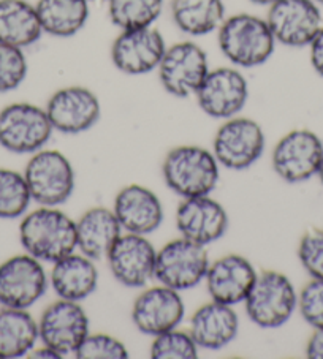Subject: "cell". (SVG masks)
I'll return each instance as SVG.
<instances>
[{
    "label": "cell",
    "mask_w": 323,
    "mask_h": 359,
    "mask_svg": "<svg viewBox=\"0 0 323 359\" xmlns=\"http://www.w3.org/2000/svg\"><path fill=\"white\" fill-rule=\"evenodd\" d=\"M20 243L41 263H55L77 250V222L58 208L41 206L24 214Z\"/></svg>",
    "instance_id": "obj_1"
},
{
    "label": "cell",
    "mask_w": 323,
    "mask_h": 359,
    "mask_svg": "<svg viewBox=\"0 0 323 359\" xmlns=\"http://www.w3.org/2000/svg\"><path fill=\"white\" fill-rule=\"evenodd\" d=\"M219 49L236 68H256L275 54L277 41L265 18L238 13L223 20L217 29Z\"/></svg>",
    "instance_id": "obj_2"
},
{
    "label": "cell",
    "mask_w": 323,
    "mask_h": 359,
    "mask_svg": "<svg viewBox=\"0 0 323 359\" xmlns=\"http://www.w3.org/2000/svg\"><path fill=\"white\" fill-rule=\"evenodd\" d=\"M219 162L202 146H178L165 156L162 175L181 198L211 195L219 182Z\"/></svg>",
    "instance_id": "obj_3"
},
{
    "label": "cell",
    "mask_w": 323,
    "mask_h": 359,
    "mask_svg": "<svg viewBox=\"0 0 323 359\" xmlns=\"http://www.w3.org/2000/svg\"><path fill=\"white\" fill-rule=\"evenodd\" d=\"M247 317L263 330L284 326L298 309V293L290 278L279 271H263L244 299Z\"/></svg>",
    "instance_id": "obj_4"
},
{
    "label": "cell",
    "mask_w": 323,
    "mask_h": 359,
    "mask_svg": "<svg viewBox=\"0 0 323 359\" xmlns=\"http://www.w3.org/2000/svg\"><path fill=\"white\" fill-rule=\"evenodd\" d=\"M45 108L16 102L0 109V146L11 154H35L45 149L53 136Z\"/></svg>",
    "instance_id": "obj_5"
},
{
    "label": "cell",
    "mask_w": 323,
    "mask_h": 359,
    "mask_svg": "<svg viewBox=\"0 0 323 359\" xmlns=\"http://www.w3.org/2000/svg\"><path fill=\"white\" fill-rule=\"evenodd\" d=\"M32 200L40 206L58 208L74 191V170L64 154L41 149L32 154L24 170Z\"/></svg>",
    "instance_id": "obj_6"
},
{
    "label": "cell",
    "mask_w": 323,
    "mask_h": 359,
    "mask_svg": "<svg viewBox=\"0 0 323 359\" xmlns=\"http://www.w3.org/2000/svg\"><path fill=\"white\" fill-rule=\"evenodd\" d=\"M209 268V257L204 245L185 238L173 239L157 250L154 277L160 285L176 292L195 288L200 285Z\"/></svg>",
    "instance_id": "obj_7"
},
{
    "label": "cell",
    "mask_w": 323,
    "mask_h": 359,
    "mask_svg": "<svg viewBox=\"0 0 323 359\" xmlns=\"http://www.w3.org/2000/svg\"><path fill=\"white\" fill-rule=\"evenodd\" d=\"M265 132L260 123L249 117H230L217 128L213 154L219 165L227 170L242 171L251 168L263 156Z\"/></svg>",
    "instance_id": "obj_8"
},
{
    "label": "cell",
    "mask_w": 323,
    "mask_h": 359,
    "mask_svg": "<svg viewBox=\"0 0 323 359\" xmlns=\"http://www.w3.org/2000/svg\"><path fill=\"white\" fill-rule=\"evenodd\" d=\"M157 70L162 88L173 97L187 98L197 94L211 68L206 51L185 40L166 46Z\"/></svg>",
    "instance_id": "obj_9"
},
{
    "label": "cell",
    "mask_w": 323,
    "mask_h": 359,
    "mask_svg": "<svg viewBox=\"0 0 323 359\" xmlns=\"http://www.w3.org/2000/svg\"><path fill=\"white\" fill-rule=\"evenodd\" d=\"M49 278L40 259L29 253L15 255L0 263V304L11 309H29L48 290Z\"/></svg>",
    "instance_id": "obj_10"
},
{
    "label": "cell",
    "mask_w": 323,
    "mask_h": 359,
    "mask_svg": "<svg viewBox=\"0 0 323 359\" xmlns=\"http://www.w3.org/2000/svg\"><path fill=\"white\" fill-rule=\"evenodd\" d=\"M323 158L320 136L306 128L284 135L272 151V170L282 181L300 184L317 176Z\"/></svg>",
    "instance_id": "obj_11"
},
{
    "label": "cell",
    "mask_w": 323,
    "mask_h": 359,
    "mask_svg": "<svg viewBox=\"0 0 323 359\" xmlns=\"http://www.w3.org/2000/svg\"><path fill=\"white\" fill-rule=\"evenodd\" d=\"M265 20L276 41L289 48L309 46L323 26L320 5L314 0H277Z\"/></svg>",
    "instance_id": "obj_12"
},
{
    "label": "cell",
    "mask_w": 323,
    "mask_h": 359,
    "mask_svg": "<svg viewBox=\"0 0 323 359\" xmlns=\"http://www.w3.org/2000/svg\"><path fill=\"white\" fill-rule=\"evenodd\" d=\"M195 97L204 114L225 121L244 109L249 100V84L239 68L219 67L209 70Z\"/></svg>",
    "instance_id": "obj_13"
},
{
    "label": "cell",
    "mask_w": 323,
    "mask_h": 359,
    "mask_svg": "<svg viewBox=\"0 0 323 359\" xmlns=\"http://www.w3.org/2000/svg\"><path fill=\"white\" fill-rule=\"evenodd\" d=\"M89 332V317L77 301L59 298L43 311L39 320L41 344L62 356L74 355Z\"/></svg>",
    "instance_id": "obj_14"
},
{
    "label": "cell",
    "mask_w": 323,
    "mask_h": 359,
    "mask_svg": "<svg viewBox=\"0 0 323 359\" xmlns=\"http://www.w3.org/2000/svg\"><path fill=\"white\" fill-rule=\"evenodd\" d=\"M165 51L164 35L152 26L121 30L111 45V62L124 75L140 76L157 70Z\"/></svg>",
    "instance_id": "obj_15"
},
{
    "label": "cell",
    "mask_w": 323,
    "mask_h": 359,
    "mask_svg": "<svg viewBox=\"0 0 323 359\" xmlns=\"http://www.w3.org/2000/svg\"><path fill=\"white\" fill-rule=\"evenodd\" d=\"M46 113L53 128L65 135H79L100 121L102 104L95 92L84 86H67L49 97Z\"/></svg>",
    "instance_id": "obj_16"
},
{
    "label": "cell",
    "mask_w": 323,
    "mask_h": 359,
    "mask_svg": "<svg viewBox=\"0 0 323 359\" xmlns=\"http://www.w3.org/2000/svg\"><path fill=\"white\" fill-rule=\"evenodd\" d=\"M157 250L143 234H121L107 253L113 277L127 288H141L151 280L155 272Z\"/></svg>",
    "instance_id": "obj_17"
},
{
    "label": "cell",
    "mask_w": 323,
    "mask_h": 359,
    "mask_svg": "<svg viewBox=\"0 0 323 359\" xmlns=\"http://www.w3.org/2000/svg\"><path fill=\"white\" fill-rule=\"evenodd\" d=\"M184 315L185 306L181 294L165 285L145 290L132 307V321L136 330L152 337L176 330Z\"/></svg>",
    "instance_id": "obj_18"
},
{
    "label": "cell",
    "mask_w": 323,
    "mask_h": 359,
    "mask_svg": "<svg viewBox=\"0 0 323 359\" xmlns=\"http://www.w3.org/2000/svg\"><path fill=\"white\" fill-rule=\"evenodd\" d=\"M176 228L183 238L206 247L225 236L228 214L209 195L184 198L176 210Z\"/></svg>",
    "instance_id": "obj_19"
},
{
    "label": "cell",
    "mask_w": 323,
    "mask_h": 359,
    "mask_svg": "<svg viewBox=\"0 0 323 359\" xmlns=\"http://www.w3.org/2000/svg\"><path fill=\"white\" fill-rule=\"evenodd\" d=\"M258 272L246 257L230 253L209 263L206 287L211 299L227 306H236L249 294Z\"/></svg>",
    "instance_id": "obj_20"
},
{
    "label": "cell",
    "mask_w": 323,
    "mask_h": 359,
    "mask_svg": "<svg viewBox=\"0 0 323 359\" xmlns=\"http://www.w3.org/2000/svg\"><path fill=\"white\" fill-rule=\"evenodd\" d=\"M113 212L124 231L143 236L154 233L164 222V206L159 196L140 184L119 190L114 198Z\"/></svg>",
    "instance_id": "obj_21"
},
{
    "label": "cell",
    "mask_w": 323,
    "mask_h": 359,
    "mask_svg": "<svg viewBox=\"0 0 323 359\" xmlns=\"http://www.w3.org/2000/svg\"><path fill=\"white\" fill-rule=\"evenodd\" d=\"M190 336L204 350H220L238 337L239 318L233 306L211 301L198 307L190 318Z\"/></svg>",
    "instance_id": "obj_22"
},
{
    "label": "cell",
    "mask_w": 323,
    "mask_h": 359,
    "mask_svg": "<svg viewBox=\"0 0 323 359\" xmlns=\"http://www.w3.org/2000/svg\"><path fill=\"white\" fill-rule=\"evenodd\" d=\"M49 283L60 299L84 301L98 287V271L94 259L83 253H70L53 263Z\"/></svg>",
    "instance_id": "obj_23"
},
{
    "label": "cell",
    "mask_w": 323,
    "mask_h": 359,
    "mask_svg": "<svg viewBox=\"0 0 323 359\" xmlns=\"http://www.w3.org/2000/svg\"><path fill=\"white\" fill-rule=\"evenodd\" d=\"M122 234V226L108 208H92L77 220V249L91 259L107 257Z\"/></svg>",
    "instance_id": "obj_24"
},
{
    "label": "cell",
    "mask_w": 323,
    "mask_h": 359,
    "mask_svg": "<svg viewBox=\"0 0 323 359\" xmlns=\"http://www.w3.org/2000/svg\"><path fill=\"white\" fill-rule=\"evenodd\" d=\"M43 29L34 4L27 0H0V43L29 48L39 41Z\"/></svg>",
    "instance_id": "obj_25"
},
{
    "label": "cell",
    "mask_w": 323,
    "mask_h": 359,
    "mask_svg": "<svg viewBox=\"0 0 323 359\" xmlns=\"http://www.w3.org/2000/svg\"><path fill=\"white\" fill-rule=\"evenodd\" d=\"M43 34L70 39L86 27L91 15L89 0H39L35 4Z\"/></svg>",
    "instance_id": "obj_26"
},
{
    "label": "cell",
    "mask_w": 323,
    "mask_h": 359,
    "mask_svg": "<svg viewBox=\"0 0 323 359\" xmlns=\"http://www.w3.org/2000/svg\"><path fill=\"white\" fill-rule=\"evenodd\" d=\"M39 340V321L27 309L4 307L0 311V359L26 356Z\"/></svg>",
    "instance_id": "obj_27"
},
{
    "label": "cell",
    "mask_w": 323,
    "mask_h": 359,
    "mask_svg": "<svg viewBox=\"0 0 323 359\" xmlns=\"http://www.w3.org/2000/svg\"><path fill=\"white\" fill-rule=\"evenodd\" d=\"M170 13L175 26L190 36L217 32L227 18L223 0H171Z\"/></svg>",
    "instance_id": "obj_28"
},
{
    "label": "cell",
    "mask_w": 323,
    "mask_h": 359,
    "mask_svg": "<svg viewBox=\"0 0 323 359\" xmlns=\"http://www.w3.org/2000/svg\"><path fill=\"white\" fill-rule=\"evenodd\" d=\"M108 16L117 29L151 27L159 20L165 0H107Z\"/></svg>",
    "instance_id": "obj_29"
},
{
    "label": "cell",
    "mask_w": 323,
    "mask_h": 359,
    "mask_svg": "<svg viewBox=\"0 0 323 359\" xmlns=\"http://www.w3.org/2000/svg\"><path fill=\"white\" fill-rule=\"evenodd\" d=\"M32 195L22 172L0 168V219H20L27 212Z\"/></svg>",
    "instance_id": "obj_30"
},
{
    "label": "cell",
    "mask_w": 323,
    "mask_h": 359,
    "mask_svg": "<svg viewBox=\"0 0 323 359\" xmlns=\"http://www.w3.org/2000/svg\"><path fill=\"white\" fill-rule=\"evenodd\" d=\"M152 359H197L198 345L187 331H166L155 336L151 344Z\"/></svg>",
    "instance_id": "obj_31"
},
{
    "label": "cell",
    "mask_w": 323,
    "mask_h": 359,
    "mask_svg": "<svg viewBox=\"0 0 323 359\" xmlns=\"http://www.w3.org/2000/svg\"><path fill=\"white\" fill-rule=\"evenodd\" d=\"M29 64L22 48L0 43V94L16 90L26 81Z\"/></svg>",
    "instance_id": "obj_32"
},
{
    "label": "cell",
    "mask_w": 323,
    "mask_h": 359,
    "mask_svg": "<svg viewBox=\"0 0 323 359\" xmlns=\"http://www.w3.org/2000/svg\"><path fill=\"white\" fill-rule=\"evenodd\" d=\"M74 356L78 359H126L128 358V350L119 339L108 334L89 332L74 351Z\"/></svg>",
    "instance_id": "obj_33"
},
{
    "label": "cell",
    "mask_w": 323,
    "mask_h": 359,
    "mask_svg": "<svg viewBox=\"0 0 323 359\" xmlns=\"http://www.w3.org/2000/svg\"><path fill=\"white\" fill-rule=\"evenodd\" d=\"M298 311L303 320L314 330L323 327V280L312 278L298 294Z\"/></svg>",
    "instance_id": "obj_34"
},
{
    "label": "cell",
    "mask_w": 323,
    "mask_h": 359,
    "mask_svg": "<svg viewBox=\"0 0 323 359\" xmlns=\"http://www.w3.org/2000/svg\"><path fill=\"white\" fill-rule=\"evenodd\" d=\"M298 258L310 277L323 280V230L314 228L304 234L298 245Z\"/></svg>",
    "instance_id": "obj_35"
},
{
    "label": "cell",
    "mask_w": 323,
    "mask_h": 359,
    "mask_svg": "<svg viewBox=\"0 0 323 359\" xmlns=\"http://www.w3.org/2000/svg\"><path fill=\"white\" fill-rule=\"evenodd\" d=\"M309 48V59L317 75L323 78V26L310 41Z\"/></svg>",
    "instance_id": "obj_36"
},
{
    "label": "cell",
    "mask_w": 323,
    "mask_h": 359,
    "mask_svg": "<svg viewBox=\"0 0 323 359\" xmlns=\"http://www.w3.org/2000/svg\"><path fill=\"white\" fill-rule=\"evenodd\" d=\"M306 356L309 359H323V327L314 330L306 345Z\"/></svg>",
    "instance_id": "obj_37"
},
{
    "label": "cell",
    "mask_w": 323,
    "mask_h": 359,
    "mask_svg": "<svg viewBox=\"0 0 323 359\" xmlns=\"http://www.w3.org/2000/svg\"><path fill=\"white\" fill-rule=\"evenodd\" d=\"M32 358H39V359H60V358H64L60 355V353H58L55 350H53V348H49V346H46V345H43L41 348H39V350H32V355H30Z\"/></svg>",
    "instance_id": "obj_38"
},
{
    "label": "cell",
    "mask_w": 323,
    "mask_h": 359,
    "mask_svg": "<svg viewBox=\"0 0 323 359\" xmlns=\"http://www.w3.org/2000/svg\"><path fill=\"white\" fill-rule=\"evenodd\" d=\"M249 2L253 5H258V7H271V5L277 2V0H249Z\"/></svg>",
    "instance_id": "obj_39"
},
{
    "label": "cell",
    "mask_w": 323,
    "mask_h": 359,
    "mask_svg": "<svg viewBox=\"0 0 323 359\" xmlns=\"http://www.w3.org/2000/svg\"><path fill=\"white\" fill-rule=\"evenodd\" d=\"M317 176H319V179H320V182H322V185H323V158H322V162H320V166H319V171H317Z\"/></svg>",
    "instance_id": "obj_40"
},
{
    "label": "cell",
    "mask_w": 323,
    "mask_h": 359,
    "mask_svg": "<svg viewBox=\"0 0 323 359\" xmlns=\"http://www.w3.org/2000/svg\"><path fill=\"white\" fill-rule=\"evenodd\" d=\"M314 2H317L319 5H323V0H314Z\"/></svg>",
    "instance_id": "obj_41"
},
{
    "label": "cell",
    "mask_w": 323,
    "mask_h": 359,
    "mask_svg": "<svg viewBox=\"0 0 323 359\" xmlns=\"http://www.w3.org/2000/svg\"><path fill=\"white\" fill-rule=\"evenodd\" d=\"M89 2L92 4V2H97V0H89ZM102 2H107V0H102Z\"/></svg>",
    "instance_id": "obj_42"
}]
</instances>
